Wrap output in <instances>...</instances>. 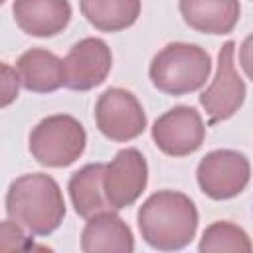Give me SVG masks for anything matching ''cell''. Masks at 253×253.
<instances>
[{
	"mask_svg": "<svg viewBox=\"0 0 253 253\" xmlns=\"http://www.w3.org/2000/svg\"><path fill=\"white\" fill-rule=\"evenodd\" d=\"M16 69L22 87L32 93H51L63 85V59L47 49L32 47L24 51Z\"/></svg>",
	"mask_w": 253,
	"mask_h": 253,
	"instance_id": "14",
	"label": "cell"
},
{
	"mask_svg": "<svg viewBox=\"0 0 253 253\" xmlns=\"http://www.w3.org/2000/svg\"><path fill=\"white\" fill-rule=\"evenodd\" d=\"M239 63H241L245 75L253 81V34H249L239 47Z\"/></svg>",
	"mask_w": 253,
	"mask_h": 253,
	"instance_id": "20",
	"label": "cell"
},
{
	"mask_svg": "<svg viewBox=\"0 0 253 253\" xmlns=\"http://www.w3.org/2000/svg\"><path fill=\"white\" fill-rule=\"evenodd\" d=\"M239 0H180L184 22L204 34H229L239 22Z\"/></svg>",
	"mask_w": 253,
	"mask_h": 253,
	"instance_id": "13",
	"label": "cell"
},
{
	"mask_svg": "<svg viewBox=\"0 0 253 253\" xmlns=\"http://www.w3.org/2000/svg\"><path fill=\"white\" fill-rule=\"evenodd\" d=\"M87 134L83 125L71 115H51L42 119L30 132L32 156L47 168H65L85 150Z\"/></svg>",
	"mask_w": 253,
	"mask_h": 253,
	"instance_id": "4",
	"label": "cell"
},
{
	"mask_svg": "<svg viewBox=\"0 0 253 253\" xmlns=\"http://www.w3.org/2000/svg\"><path fill=\"white\" fill-rule=\"evenodd\" d=\"M148 182V166L136 148H123L105 164L103 190L111 210L132 206L144 192Z\"/></svg>",
	"mask_w": 253,
	"mask_h": 253,
	"instance_id": "9",
	"label": "cell"
},
{
	"mask_svg": "<svg viewBox=\"0 0 253 253\" xmlns=\"http://www.w3.org/2000/svg\"><path fill=\"white\" fill-rule=\"evenodd\" d=\"M85 20L101 32L130 28L140 16V0H79Z\"/></svg>",
	"mask_w": 253,
	"mask_h": 253,
	"instance_id": "16",
	"label": "cell"
},
{
	"mask_svg": "<svg viewBox=\"0 0 253 253\" xmlns=\"http://www.w3.org/2000/svg\"><path fill=\"white\" fill-rule=\"evenodd\" d=\"M12 14L22 32L36 38H51L67 28L71 6L67 0H14Z\"/></svg>",
	"mask_w": 253,
	"mask_h": 253,
	"instance_id": "11",
	"label": "cell"
},
{
	"mask_svg": "<svg viewBox=\"0 0 253 253\" xmlns=\"http://www.w3.org/2000/svg\"><path fill=\"white\" fill-rule=\"evenodd\" d=\"M200 190L211 200H229L241 194L251 178V166L245 154L237 150H211L196 170Z\"/></svg>",
	"mask_w": 253,
	"mask_h": 253,
	"instance_id": "5",
	"label": "cell"
},
{
	"mask_svg": "<svg viewBox=\"0 0 253 253\" xmlns=\"http://www.w3.org/2000/svg\"><path fill=\"white\" fill-rule=\"evenodd\" d=\"M152 138L164 154L180 158L196 152L202 146L206 138V126L194 107L180 105L154 121Z\"/></svg>",
	"mask_w": 253,
	"mask_h": 253,
	"instance_id": "8",
	"label": "cell"
},
{
	"mask_svg": "<svg viewBox=\"0 0 253 253\" xmlns=\"http://www.w3.org/2000/svg\"><path fill=\"white\" fill-rule=\"evenodd\" d=\"M138 229L142 239L162 251L186 247L198 229V210L194 202L174 190L152 194L138 210Z\"/></svg>",
	"mask_w": 253,
	"mask_h": 253,
	"instance_id": "1",
	"label": "cell"
},
{
	"mask_svg": "<svg viewBox=\"0 0 253 253\" xmlns=\"http://www.w3.org/2000/svg\"><path fill=\"white\" fill-rule=\"evenodd\" d=\"M111 65L109 45L99 38H85L63 59V85L73 91H89L107 79Z\"/></svg>",
	"mask_w": 253,
	"mask_h": 253,
	"instance_id": "10",
	"label": "cell"
},
{
	"mask_svg": "<svg viewBox=\"0 0 253 253\" xmlns=\"http://www.w3.org/2000/svg\"><path fill=\"white\" fill-rule=\"evenodd\" d=\"M211 57L196 45L174 42L164 45L150 61L148 75L152 85L166 95H186L198 91L210 77Z\"/></svg>",
	"mask_w": 253,
	"mask_h": 253,
	"instance_id": "3",
	"label": "cell"
},
{
	"mask_svg": "<svg viewBox=\"0 0 253 253\" xmlns=\"http://www.w3.org/2000/svg\"><path fill=\"white\" fill-rule=\"evenodd\" d=\"M81 249L85 253H130L134 237L115 211L105 210L89 217L81 233Z\"/></svg>",
	"mask_w": 253,
	"mask_h": 253,
	"instance_id": "12",
	"label": "cell"
},
{
	"mask_svg": "<svg viewBox=\"0 0 253 253\" xmlns=\"http://www.w3.org/2000/svg\"><path fill=\"white\" fill-rule=\"evenodd\" d=\"M200 251L202 253H219V251L249 253L253 251V243L239 225H233L229 221H215L204 231L200 241Z\"/></svg>",
	"mask_w": 253,
	"mask_h": 253,
	"instance_id": "17",
	"label": "cell"
},
{
	"mask_svg": "<svg viewBox=\"0 0 253 253\" xmlns=\"http://www.w3.org/2000/svg\"><path fill=\"white\" fill-rule=\"evenodd\" d=\"M30 247H34V243L24 235L20 223L12 219L2 223V251H22Z\"/></svg>",
	"mask_w": 253,
	"mask_h": 253,
	"instance_id": "18",
	"label": "cell"
},
{
	"mask_svg": "<svg viewBox=\"0 0 253 253\" xmlns=\"http://www.w3.org/2000/svg\"><path fill=\"white\" fill-rule=\"evenodd\" d=\"M235 43L229 40L221 45L217 55V71L211 85L200 95V105L210 117V125L231 119L243 105L247 89L235 69Z\"/></svg>",
	"mask_w": 253,
	"mask_h": 253,
	"instance_id": "6",
	"label": "cell"
},
{
	"mask_svg": "<svg viewBox=\"0 0 253 253\" xmlns=\"http://www.w3.org/2000/svg\"><path fill=\"white\" fill-rule=\"evenodd\" d=\"M6 213L36 235H49L65 217V202L59 184L47 174H24L6 194Z\"/></svg>",
	"mask_w": 253,
	"mask_h": 253,
	"instance_id": "2",
	"label": "cell"
},
{
	"mask_svg": "<svg viewBox=\"0 0 253 253\" xmlns=\"http://www.w3.org/2000/svg\"><path fill=\"white\" fill-rule=\"evenodd\" d=\"M105 164H87L69 178V198L75 211L81 217H91L109 210V202L103 190Z\"/></svg>",
	"mask_w": 253,
	"mask_h": 253,
	"instance_id": "15",
	"label": "cell"
},
{
	"mask_svg": "<svg viewBox=\"0 0 253 253\" xmlns=\"http://www.w3.org/2000/svg\"><path fill=\"white\" fill-rule=\"evenodd\" d=\"M95 123L109 140L126 142L144 132L146 115L130 91L111 87L99 97L95 105Z\"/></svg>",
	"mask_w": 253,
	"mask_h": 253,
	"instance_id": "7",
	"label": "cell"
},
{
	"mask_svg": "<svg viewBox=\"0 0 253 253\" xmlns=\"http://www.w3.org/2000/svg\"><path fill=\"white\" fill-rule=\"evenodd\" d=\"M2 71H4V97H2V107H6V105H10L18 97V81H20V77H16V73H12V69L6 63L2 65Z\"/></svg>",
	"mask_w": 253,
	"mask_h": 253,
	"instance_id": "19",
	"label": "cell"
}]
</instances>
